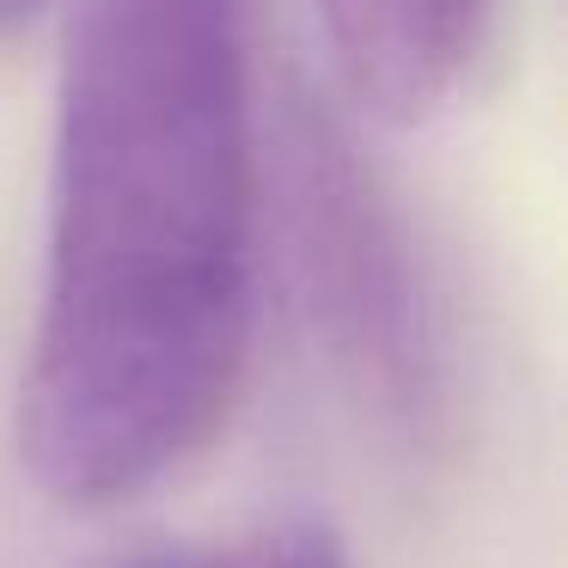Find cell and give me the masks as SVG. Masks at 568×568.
Masks as SVG:
<instances>
[{
	"label": "cell",
	"mask_w": 568,
	"mask_h": 568,
	"mask_svg": "<svg viewBox=\"0 0 568 568\" xmlns=\"http://www.w3.org/2000/svg\"><path fill=\"white\" fill-rule=\"evenodd\" d=\"M251 0H74L19 465L116 507L221 434L257 324Z\"/></svg>",
	"instance_id": "obj_1"
},
{
	"label": "cell",
	"mask_w": 568,
	"mask_h": 568,
	"mask_svg": "<svg viewBox=\"0 0 568 568\" xmlns=\"http://www.w3.org/2000/svg\"><path fill=\"white\" fill-rule=\"evenodd\" d=\"M336 80L367 116L416 129L453 104L489 0H318Z\"/></svg>",
	"instance_id": "obj_3"
},
{
	"label": "cell",
	"mask_w": 568,
	"mask_h": 568,
	"mask_svg": "<svg viewBox=\"0 0 568 568\" xmlns=\"http://www.w3.org/2000/svg\"><path fill=\"white\" fill-rule=\"evenodd\" d=\"M99 568H270V544L251 538L239 550H190V544H141Z\"/></svg>",
	"instance_id": "obj_4"
},
{
	"label": "cell",
	"mask_w": 568,
	"mask_h": 568,
	"mask_svg": "<svg viewBox=\"0 0 568 568\" xmlns=\"http://www.w3.org/2000/svg\"><path fill=\"white\" fill-rule=\"evenodd\" d=\"M50 0H0V31H19V26H31V19L43 13Z\"/></svg>",
	"instance_id": "obj_6"
},
{
	"label": "cell",
	"mask_w": 568,
	"mask_h": 568,
	"mask_svg": "<svg viewBox=\"0 0 568 568\" xmlns=\"http://www.w3.org/2000/svg\"><path fill=\"white\" fill-rule=\"evenodd\" d=\"M287 202L318 312L343 348L392 392H422L434 361L428 294L392 196L367 178L355 141L300 104L287 123Z\"/></svg>",
	"instance_id": "obj_2"
},
{
	"label": "cell",
	"mask_w": 568,
	"mask_h": 568,
	"mask_svg": "<svg viewBox=\"0 0 568 568\" xmlns=\"http://www.w3.org/2000/svg\"><path fill=\"white\" fill-rule=\"evenodd\" d=\"M263 544H270V568H355L318 519H287V526L263 531Z\"/></svg>",
	"instance_id": "obj_5"
}]
</instances>
